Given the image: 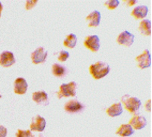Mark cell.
Here are the masks:
<instances>
[{
	"mask_svg": "<svg viewBox=\"0 0 152 137\" xmlns=\"http://www.w3.org/2000/svg\"><path fill=\"white\" fill-rule=\"evenodd\" d=\"M123 112V108L121 103L112 105L107 109L106 112L108 115L114 117L121 115Z\"/></svg>",
	"mask_w": 152,
	"mask_h": 137,
	"instance_id": "18",
	"label": "cell"
},
{
	"mask_svg": "<svg viewBox=\"0 0 152 137\" xmlns=\"http://www.w3.org/2000/svg\"><path fill=\"white\" fill-rule=\"evenodd\" d=\"M39 137H43V136L41 134H40V135H39Z\"/></svg>",
	"mask_w": 152,
	"mask_h": 137,
	"instance_id": "29",
	"label": "cell"
},
{
	"mask_svg": "<svg viewBox=\"0 0 152 137\" xmlns=\"http://www.w3.org/2000/svg\"><path fill=\"white\" fill-rule=\"evenodd\" d=\"M45 120L40 115L36 116L32 119L30 125L31 131L42 132L45 130L46 126Z\"/></svg>",
	"mask_w": 152,
	"mask_h": 137,
	"instance_id": "9",
	"label": "cell"
},
{
	"mask_svg": "<svg viewBox=\"0 0 152 137\" xmlns=\"http://www.w3.org/2000/svg\"><path fill=\"white\" fill-rule=\"evenodd\" d=\"M2 97V96H1V95H0V98H1Z\"/></svg>",
	"mask_w": 152,
	"mask_h": 137,
	"instance_id": "30",
	"label": "cell"
},
{
	"mask_svg": "<svg viewBox=\"0 0 152 137\" xmlns=\"http://www.w3.org/2000/svg\"><path fill=\"white\" fill-rule=\"evenodd\" d=\"M17 137H34L35 136L32 133L31 131L28 130H23L18 129V133L16 134Z\"/></svg>",
	"mask_w": 152,
	"mask_h": 137,
	"instance_id": "22",
	"label": "cell"
},
{
	"mask_svg": "<svg viewBox=\"0 0 152 137\" xmlns=\"http://www.w3.org/2000/svg\"><path fill=\"white\" fill-rule=\"evenodd\" d=\"M134 133L133 127L129 124H123L117 130L116 134L122 137L131 136Z\"/></svg>",
	"mask_w": 152,
	"mask_h": 137,
	"instance_id": "17",
	"label": "cell"
},
{
	"mask_svg": "<svg viewBox=\"0 0 152 137\" xmlns=\"http://www.w3.org/2000/svg\"><path fill=\"white\" fill-rule=\"evenodd\" d=\"M90 74L94 79L99 80L109 74L110 71V66L103 61H98L91 65L89 68Z\"/></svg>",
	"mask_w": 152,
	"mask_h": 137,
	"instance_id": "1",
	"label": "cell"
},
{
	"mask_svg": "<svg viewBox=\"0 0 152 137\" xmlns=\"http://www.w3.org/2000/svg\"><path fill=\"white\" fill-rule=\"evenodd\" d=\"M7 133V129L3 126H0V137H6Z\"/></svg>",
	"mask_w": 152,
	"mask_h": 137,
	"instance_id": "26",
	"label": "cell"
},
{
	"mask_svg": "<svg viewBox=\"0 0 152 137\" xmlns=\"http://www.w3.org/2000/svg\"><path fill=\"white\" fill-rule=\"evenodd\" d=\"M77 38L75 34L71 33L66 36L64 41V45L68 48H74L77 42Z\"/></svg>",
	"mask_w": 152,
	"mask_h": 137,
	"instance_id": "20",
	"label": "cell"
},
{
	"mask_svg": "<svg viewBox=\"0 0 152 137\" xmlns=\"http://www.w3.org/2000/svg\"><path fill=\"white\" fill-rule=\"evenodd\" d=\"M77 84L74 82H72L68 84H63L60 87V90L57 93L59 99L63 97H75L76 94Z\"/></svg>",
	"mask_w": 152,
	"mask_h": 137,
	"instance_id": "3",
	"label": "cell"
},
{
	"mask_svg": "<svg viewBox=\"0 0 152 137\" xmlns=\"http://www.w3.org/2000/svg\"><path fill=\"white\" fill-rule=\"evenodd\" d=\"M32 99L39 105L47 106L49 104L48 95L45 91L34 92L33 94Z\"/></svg>",
	"mask_w": 152,
	"mask_h": 137,
	"instance_id": "15",
	"label": "cell"
},
{
	"mask_svg": "<svg viewBox=\"0 0 152 137\" xmlns=\"http://www.w3.org/2000/svg\"><path fill=\"white\" fill-rule=\"evenodd\" d=\"M129 124L134 129L140 130L145 127L147 124V121L144 116L135 114L130 120Z\"/></svg>",
	"mask_w": 152,
	"mask_h": 137,
	"instance_id": "11",
	"label": "cell"
},
{
	"mask_svg": "<svg viewBox=\"0 0 152 137\" xmlns=\"http://www.w3.org/2000/svg\"><path fill=\"white\" fill-rule=\"evenodd\" d=\"M124 3L127 7L133 6L138 3V1L137 0H125L123 1Z\"/></svg>",
	"mask_w": 152,
	"mask_h": 137,
	"instance_id": "25",
	"label": "cell"
},
{
	"mask_svg": "<svg viewBox=\"0 0 152 137\" xmlns=\"http://www.w3.org/2000/svg\"><path fill=\"white\" fill-rule=\"evenodd\" d=\"M148 12V7L145 5L137 6L133 9L131 15L136 20L142 19L145 17Z\"/></svg>",
	"mask_w": 152,
	"mask_h": 137,
	"instance_id": "14",
	"label": "cell"
},
{
	"mask_svg": "<svg viewBox=\"0 0 152 137\" xmlns=\"http://www.w3.org/2000/svg\"><path fill=\"white\" fill-rule=\"evenodd\" d=\"M134 36L128 31L122 32L118 36L117 42L119 44L126 47L131 46L134 42Z\"/></svg>",
	"mask_w": 152,
	"mask_h": 137,
	"instance_id": "6",
	"label": "cell"
},
{
	"mask_svg": "<svg viewBox=\"0 0 152 137\" xmlns=\"http://www.w3.org/2000/svg\"><path fill=\"white\" fill-rule=\"evenodd\" d=\"M48 56V51L44 47H40L31 53V58L33 63L38 64L45 62Z\"/></svg>",
	"mask_w": 152,
	"mask_h": 137,
	"instance_id": "7",
	"label": "cell"
},
{
	"mask_svg": "<svg viewBox=\"0 0 152 137\" xmlns=\"http://www.w3.org/2000/svg\"><path fill=\"white\" fill-rule=\"evenodd\" d=\"M28 85L26 80L22 77L17 78L14 82V92L16 94L23 95L27 90Z\"/></svg>",
	"mask_w": 152,
	"mask_h": 137,
	"instance_id": "13",
	"label": "cell"
},
{
	"mask_svg": "<svg viewBox=\"0 0 152 137\" xmlns=\"http://www.w3.org/2000/svg\"><path fill=\"white\" fill-rule=\"evenodd\" d=\"M151 99L148 100V101L146 102L145 105V107L146 111L148 112L151 111Z\"/></svg>",
	"mask_w": 152,
	"mask_h": 137,
	"instance_id": "27",
	"label": "cell"
},
{
	"mask_svg": "<svg viewBox=\"0 0 152 137\" xmlns=\"http://www.w3.org/2000/svg\"><path fill=\"white\" fill-rule=\"evenodd\" d=\"M100 39L97 35L88 36L86 37L84 42L85 47L93 52L99 50L100 47Z\"/></svg>",
	"mask_w": 152,
	"mask_h": 137,
	"instance_id": "5",
	"label": "cell"
},
{
	"mask_svg": "<svg viewBox=\"0 0 152 137\" xmlns=\"http://www.w3.org/2000/svg\"><path fill=\"white\" fill-rule=\"evenodd\" d=\"M101 18L100 12L95 10L90 13L86 18L89 27H96L99 25Z\"/></svg>",
	"mask_w": 152,
	"mask_h": 137,
	"instance_id": "12",
	"label": "cell"
},
{
	"mask_svg": "<svg viewBox=\"0 0 152 137\" xmlns=\"http://www.w3.org/2000/svg\"><path fill=\"white\" fill-rule=\"evenodd\" d=\"M84 108V105L77 100H72L67 102L65 105V111L69 113H78Z\"/></svg>",
	"mask_w": 152,
	"mask_h": 137,
	"instance_id": "8",
	"label": "cell"
},
{
	"mask_svg": "<svg viewBox=\"0 0 152 137\" xmlns=\"http://www.w3.org/2000/svg\"><path fill=\"white\" fill-rule=\"evenodd\" d=\"M119 4L118 0H108L104 2V5L108 9L113 10L118 6Z\"/></svg>",
	"mask_w": 152,
	"mask_h": 137,
	"instance_id": "21",
	"label": "cell"
},
{
	"mask_svg": "<svg viewBox=\"0 0 152 137\" xmlns=\"http://www.w3.org/2000/svg\"><path fill=\"white\" fill-rule=\"evenodd\" d=\"M52 73L55 76L60 78L64 77L67 74L66 68L58 63H54L52 66Z\"/></svg>",
	"mask_w": 152,
	"mask_h": 137,
	"instance_id": "19",
	"label": "cell"
},
{
	"mask_svg": "<svg viewBox=\"0 0 152 137\" xmlns=\"http://www.w3.org/2000/svg\"><path fill=\"white\" fill-rule=\"evenodd\" d=\"M139 31L142 35L145 36L151 35V22L148 19L143 20L139 23Z\"/></svg>",
	"mask_w": 152,
	"mask_h": 137,
	"instance_id": "16",
	"label": "cell"
},
{
	"mask_svg": "<svg viewBox=\"0 0 152 137\" xmlns=\"http://www.w3.org/2000/svg\"><path fill=\"white\" fill-rule=\"evenodd\" d=\"M2 8H3V6H2L1 2L0 1V17H1V12Z\"/></svg>",
	"mask_w": 152,
	"mask_h": 137,
	"instance_id": "28",
	"label": "cell"
},
{
	"mask_svg": "<svg viewBox=\"0 0 152 137\" xmlns=\"http://www.w3.org/2000/svg\"><path fill=\"white\" fill-rule=\"evenodd\" d=\"M37 1H28L26 4V9L29 10L31 9L35 6L37 3Z\"/></svg>",
	"mask_w": 152,
	"mask_h": 137,
	"instance_id": "24",
	"label": "cell"
},
{
	"mask_svg": "<svg viewBox=\"0 0 152 137\" xmlns=\"http://www.w3.org/2000/svg\"><path fill=\"white\" fill-rule=\"evenodd\" d=\"M16 62L13 53L10 51H4L0 55V65L8 67L14 64Z\"/></svg>",
	"mask_w": 152,
	"mask_h": 137,
	"instance_id": "10",
	"label": "cell"
},
{
	"mask_svg": "<svg viewBox=\"0 0 152 137\" xmlns=\"http://www.w3.org/2000/svg\"><path fill=\"white\" fill-rule=\"evenodd\" d=\"M137 66L141 69L148 68L151 65V55L149 50L146 49L135 58Z\"/></svg>",
	"mask_w": 152,
	"mask_h": 137,
	"instance_id": "4",
	"label": "cell"
},
{
	"mask_svg": "<svg viewBox=\"0 0 152 137\" xmlns=\"http://www.w3.org/2000/svg\"><path fill=\"white\" fill-rule=\"evenodd\" d=\"M121 101L125 109L131 113L135 114L141 105V100L136 97L131 96L128 94L121 98Z\"/></svg>",
	"mask_w": 152,
	"mask_h": 137,
	"instance_id": "2",
	"label": "cell"
},
{
	"mask_svg": "<svg viewBox=\"0 0 152 137\" xmlns=\"http://www.w3.org/2000/svg\"><path fill=\"white\" fill-rule=\"evenodd\" d=\"M69 57V53L68 51L62 50L60 51L58 58V60L61 62H64L66 61Z\"/></svg>",
	"mask_w": 152,
	"mask_h": 137,
	"instance_id": "23",
	"label": "cell"
}]
</instances>
